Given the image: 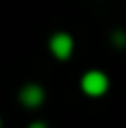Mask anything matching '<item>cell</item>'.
Listing matches in <instances>:
<instances>
[{
  "label": "cell",
  "instance_id": "5",
  "mask_svg": "<svg viewBox=\"0 0 126 128\" xmlns=\"http://www.w3.org/2000/svg\"><path fill=\"white\" fill-rule=\"evenodd\" d=\"M31 128H45V124H33Z\"/></svg>",
  "mask_w": 126,
  "mask_h": 128
},
{
  "label": "cell",
  "instance_id": "4",
  "mask_svg": "<svg viewBox=\"0 0 126 128\" xmlns=\"http://www.w3.org/2000/svg\"><path fill=\"white\" fill-rule=\"evenodd\" d=\"M114 43H119V45H124V43H126V36H124V33H119V36H114Z\"/></svg>",
  "mask_w": 126,
  "mask_h": 128
},
{
  "label": "cell",
  "instance_id": "1",
  "mask_svg": "<svg viewBox=\"0 0 126 128\" xmlns=\"http://www.w3.org/2000/svg\"><path fill=\"white\" fill-rule=\"evenodd\" d=\"M83 90L88 92V95H93V97H98V95H102L105 90H107V76H105L102 71H88L83 76Z\"/></svg>",
  "mask_w": 126,
  "mask_h": 128
},
{
  "label": "cell",
  "instance_id": "3",
  "mask_svg": "<svg viewBox=\"0 0 126 128\" xmlns=\"http://www.w3.org/2000/svg\"><path fill=\"white\" fill-rule=\"evenodd\" d=\"M22 102H24V104H29V107L41 104V102H43V90L38 86H26L22 90Z\"/></svg>",
  "mask_w": 126,
  "mask_h": 128
},
{
  "label": "cell",
  "instance_id": "2",
  "mask_svg": "<svg viewBox=\"0 0 126 128\" xmlns=\"http://www.w3.org/2000/svg\"><path fill=\"white\" fill-rule=\"evenodd\" d=\"M71 48H74V43H71V36H67V33H57V36H52V40H50L52 55L60 57V60H67V57L71 55Z\"/></svg>",
  "mask_w": 126,
  "mask_h": 128
}]
</instances>
